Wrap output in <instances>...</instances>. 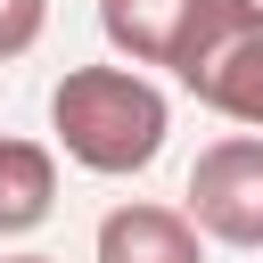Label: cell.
<instances>
[{
	"label": "cell",
	"instance_id": "cell-1",
	"mask_svg": "<svg viewBox=\"0 0 263 263\" xmlns=\"http://www.w3.org/2000/svg\"><path fill=\"white\" fill-rule=\"evenodd\" d=\"M49 132H58V148L82 173L123 181V173H148L156 164L173 115H164V90L148 74H132V66H74L49 90Z\"/></svg>",
	"mask_w": 263,
	"mask_h": 263
},
{
	"label": "cell",
	"instance_id": "cell-2",
	"mask_svg": "<svg viewBox=\"0 0 263 263\" xmlns=\"http://www.w3.org/2000/svg\"><path fill=\"white\" fill-rule=\"evenodd\" d=\"M173 74L197 107L263 132V0H205Z\"/></svg>",
	"mask_w": 263,
	"mask_h": 263
},
{
	"label": "cell",
	"instance_id": "cell-3",
	"mask_svg": "<svg viewBox=\"0 0 263 263\" xmlns=\"http://www.w3.org/2000/svg\"><path fill=\"white\" fill-rule=\"evenodd\" d=\"M205 238L222 247H263V132H230L189 164V205Z\"/></svg>",
	"mask_w": 263,
	"mask_h": 263
},
{
	"label": "cell",
	"instance_id": "cell-4",
	"mask_svg": "<svg viewBox=\"0 0 263 263\" xmlns=\"http://www.w3.org/2000/svg\"><path fill=\"white\" fill-rule=\"evenodd\" d=\"M205 0H99V33L132 66H173Z\"/></svg>",
	"mask_w": 263,
	"mask_h": 263
},
{
	"label": "cell",
	"instance_id": "cell-5",
	"mask_svg": "<svg viewBox=\"0 0 263 263\" xmlns=\"http://www.w3.org/2000/svg\"><path fill=\"white\" fill-rule=\"evenodd\" d=\"M99 263H205L197 222L173 205H115L99 222Z\"/></svg>",
	"mask_w": 263,
	"mask_h": 263
},
{
	"label": "cell",
	"instance_id": "cell-6",
	"mask_svg": "<svg viewBox=\"0 0 263 263\" xmlns=\"http://www.w3.org/2000/svg\"><path fill=\"white\" fill-rule=\"evenodd\" d=\"M58 205V156L41 140H0V238L41 230Z\"/></svg>",
	"mask_w": 263,
	"mask_h": 263
},
{
	"label": "cell",
	"instance_id": "cell-7",
	"mask_svg": "<svg viewBox=\"0 0 263 263\" xmlns=\"http://www.w3.org/2000/svg\"><path fill=\"white\" fill-rule=\"evenodd\" d=\"M41 25H49V0H0V66L25 58L41 41Z\"/></svg>",
	"mask_w": 263,
	"mask_h": 263
},
{
	"label": "cell",
	"instance_id": "cell-8",
	"mask_svg": "<svg viewBox=\"0 0 263 263\" xmlns=\"http://www.w3.org/2000/svg\"><path fill=\"white\" fill-rule=\"evenodd\" d=\"M0 263H49V255H0Z\"/></svg>",
	"mask_w": 263,
	"mask_h": 263
}]
</instances>
